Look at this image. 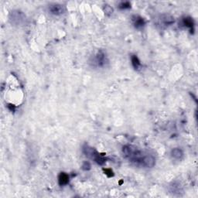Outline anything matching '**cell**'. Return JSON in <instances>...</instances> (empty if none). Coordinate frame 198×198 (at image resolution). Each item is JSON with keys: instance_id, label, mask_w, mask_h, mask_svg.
<instances>
[{"instance_id": "obj_1", "label": "cell", "mask_w": 198, "mask_h": 198, "mask_svg": "<svg viewBox=\"0 0 198 198\" xmlns=\"http://www.w3.org/2000/svg\"><path fill=\"white\" fill-rule=\"evenodd\" d=\"M122 154L131 163L141 168H152L156 165V158L135 145H126L122 147Z\"/></svg>"}, {"instance_id": "obj_2", "label": "cell", "mask_w": 198, "mask_h": 198, "mask_svg": "<svg viewBox=\"0 0 198 198\" xmlns=\"http://www.w3.org/2000/svg\"><path fill=\"white\" fill-rule=\"evenodd\" d=\"M82 150L86 156H88L91 160H94V162H96L99 165H103L105 163V159L101 156L92 147L88 145H84L82 148Z\"/></svg>"}, {"instance_id": "obj_3", "label": "cell", "mask_w": 198, "mask_h": 198, "mask_svg": "<svg viewBox=\"0 0 198 198\" xmlns=\"http://www.w3.org/2000/svg\"><path fill=\"white\" fill-rule=\"evenodd\" d=\"M107 62L108 61L107 58H106V55L102 51H99L93 59V64L96 65L97 67H101V68L105 66Z\"/></svg>"}, {"instance_id": "obj_4", "label": "cell", "mask_w": 198, "mask_h": 198, "mask_svg": "<svg viewBox=\"0 0 198 198\" xmlns=\"http://www.w3.org/2000/svg\"><path fill=\"white\" fill-rule=\"evenodd\" d=\"M49 11L53 15L59 16L64 13L65 9L64 6L60 5V4H52L49 6Z\"/></svg>"}, {"instance_id": "obj_5", "label": "cell", "mask_w": 198, "mask_h": 198, "mask_svg": "<svg viewBox=\"0 0 198 198\" xmlns=\"http://www.w3.org/2000/svg\"><path fill=\"white\" fill-rule=\"evenodd\" d=\"M12 17L10 20L13 21V23L15 24H21L23 21H24L25 16L21 12H12Z\"/></svg>"}, {"instance_id": "obj_6", "label": "cell", "mask_w": 198, "mask_h": 198, "mask_svg": "<svg viewBox=\"0 0 198 198\" xmlns=\"http://www.w3.org/2000/svg\"><path fill=\"white\" fill-rule=\"evenodd\" d=\"M132 23H133L135 28H142V27H144V25H145V21H144L143 18L139 16H132Z\"/></svg>"}, {"instance_id": "obj_7", "label": "cell", "mask_w": 198, "mask_h": 198, "mask_svg": "<svg viewBox=\"0 0 198 198\" xmlns=\"http://www.w3.org/2000/svg\"><path fill=\"white\" fill-rule=\"evenodd\" d=\"M171 156L173 159L177 160H180L183 159V152L182 149L179 148H175L172 149L171 151Z\"/></svg>"}, {"instance_id": "obj_8", "label": "cell", "mask_w": 198, "mask_h": 198, "mask_svg": "<svg viewBox=\"0 0 198 198\" xmlns=\"http://www.w3.org/2000/svg\"><path fill=\"white\" fill-rule=\"evenodd\" d=\"M58 181H59V184L61 186L66 185L69 182V177L65 173H61L58 177Z\"/></svg>"}, {"instance_id": "obj_9", "label": "cell", "mask_w": 198, "mask_h": 198, "mask_svg": "<svg viewBox=\"0 0 198 198\" xmlns=\"http://www.w3.org/2000/svg\"><path fill=\"white\" fill-rule=\"evenodd\" d=\"M162 21L164 25H166V26H170V25L173 24V23H174V19L172 16H170L165 15L164 17L162 18Z\"/></svg>"}, {"instance_id": "obj_10", "label": "cell", "mask_w": 198, "mask_h": 198, "mask_svg": "<svg viewBox=\"0 0 198 198\" xmlns=\"http://www.w3.org/2000/svg\"><path fill=\"white\" fill-rule=\"evenodd\" d=\"M132 65H133L134 68L135 69H138L139 68V67L140 66V61H139V59H138V57L136 56H135V55H133V56L132 57Z\"/></svg>"}, {"instance_id": "obj_11", "label": "cell", "mask_w": 198, "mask_h": 198, "mask_svg": "<svg viewBox=\"0 0 198 198\" xmlns=\"http://www.w3.org/2000/svg\"><path fill=\"white\" fill-rule=\"evenodd\" d=\"M183 24L186 26V27H188L192 28L193 27V20L191 18H185L183 19Z\"/></svg>"}, {"instance_id": "obj_12", "label": "cell", "mask_w": 198, "mask_h": 198, "mask_svg": "<svg viewBox=\"0 0 198 198\" xmlns=\"http://www.w3.org/2000/svg\"><path fill=\"white\" fill-rule=\"evenodd\" d=\"M104 11H105V13L106 15L109 16V15H111V14H112L113 9L112 8V7H111L110 6L106 5V6H105Z\"/></svg>"}, {"instance_id": "obj_13", "label": "cell", "mask_w": 198, "mask_h": 198, "mask_svg": "<svg viewBox=\"0 0 198 198\" xmlns=\"http://www.w3.org/2000/svg\"><path fill=\"white\" fill-rule=\"evenodd\" d=\"M82 169L84 170H91V164L88 162H84L82 165Z\"/></svg>"}, {"instance_id": "obj_14", "label": "cell", "mask_w": 198, "mask_h": 198, "mask_svg": "<svg viewBox=\"0 0 198 198\" xmlns=\"http://www.w3.org/2000/svg\"><path fill=\"white\" fill-rule=\"evenodd\" d=\"M129 6H130V4H129V2H122L119 7H120L121 9H126V8H129Z\"/></svg>"}]
</instances>
